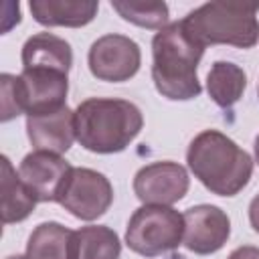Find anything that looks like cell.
<instances>
[{"label": "cell", "instance_id": "obj_1", "mask_svg": "<svg viewBox=\"0 0 259 259\" xmlns=\"http://www.w3.org/2000/svg\"><path fill=\"white\" fill-rule=\"evenodd\" d=\"M204 47L182 26V20L166 24L152 38V81L156 91L170 101H188L200 95L198 63Z\"/></svg>", "mask_w": 259, "mask_h": 259}, {"label": "cell", "instance_id": "obj_2", "mask_svg": "<svg viewBox=\"0 0 259 259\" xmlns=\"http://www.w3.org/2000/svg\"><path fill=\"white\" fill-rule=\"evenodd\" d=\"M186 162L194 178L217 196L239 194L253 176V158L219 130H204L190 142Z\"/></svg>", "mask_w": 259, "mask_h": 259}, {"label": "cell", "instance_id": "obj_3", "mask_svg": "<svg viewBox=\"0 0 259 259\" xmlns=\"http://www.w3.org/2000/svg\"><path fill=\"white\" fill-rule=\"evenodd\" d=\"M144 115L127 99L89 97L75 109L77 142L95 154L123 152L142 132Z\"/></svg>", "mask_w": 259, "mask_h": 259}, {"label": "cell", "instance_id": "obj_4", "mask_svg": "<svg viewBox=\"0 0 259 259\" xmlns=\"http://www.w3.org/2000/svg\"><path fill=\"white\" fill-rule=\"evenodd\" d=\"M259 2H206L182 18L186 32L204 49L208 45H231L251 49L259 40Z\"/></svg>", "mask_w": 259, "mask_h": 259}, {"label": "cell", "instance_id": "obj_5", "mask_svg": "<svg viewBox=\"0 0 259 259\" xmlns=\"http://www.w3.org/2000/svg\"><path fill=\"white\" fill-rule=\"evenodd\" d=\"M184 239V214L172 206L142 204L134 210L125 229V245L142 257H158L174 251Z\"/></svg>", "mask_w": 259, "mask_h": 259}, {"label": "cell", "instance_id": "obj_6", "mask_svg": "<svg viewBox=\"0 0 259 259\" xmlns=\"http://www.w3.org/2000/svg\"><path fill=\"white\" fill-rule=\"evenodd\" d=\"M87 65L95 79L107 83H123L140 71L142 51L140 45L125 34H103L91 45Z\"/></svg>", "mask_w": 259, "mask_h": 259}, {"label": "cell", "instance_id": "obj_7", "mask_svg": "<svg viewBox=\"0 0 259 259\" xmlns=\"http://www.w3.org/2000/svg\"><path fill=\"white\" fill-rule=\"evenodd\" d=\"M113 202L109 178L93 168H73L59 204L75 219L95 221L103 217Z\"/></svg>", "mask_w": 259, "mask_h": 259}, {"label": "cell", "instance_id": "obj_8", "mask_svg": "<svg viewBox=\"0 0 259 259\" xmlns=\"http://www.w3.org/2000/svg\"><path fill=\"white\" fill-rule=\"evenodd\" d=\"M190 188L188 172L178 162H152L134 176V192L144 204L170 206L186 196Z\"/></svg>", "mask_w": 259, "mask_h": 259}, {"label": "cell", "instance_id": "obj_9", "mask_svg": "<svg viewBox=\"0 0 259 259\" xmlns=\"http://www.w3.org/2000/svg\"><path fill=\"white\" fill-rule=\"evenodd\" d=\"M18 93L26 117L59 111L67 105L69 75L51 69H22L18 75Z\"/></svg>", "mask_w": 259, "mask_h": 259}, {"label": "cell", "instance_id": "obj_10", "mask_svg": "<svg viewBox=\"0 0 259 259\" xmlns=\"http://www.w3.org/2000/svg\"><path fill=\"white\" fill-rule=\"evenodd\" d=\"M71 172L73 166L65 158L40 150L26 154L18 166L22 182L30 188L38 202H59Z\"/></svg>", "mask_w": 259, "mask_h": 259}, {"label": "cell", "instance_id": "obj_11", "mask_svg": "<svg viewBox=\"0 0 259 259\" xmlns=\"http://www.w3.org/2000/svg\"><path fill=\"white\" fill-rule=\"evenodd\" d=\"M231 237L229 214L214 204H196L184 212L182 245L196 255H210L225 247Z\"/></svg>", "mask_w": 259, "mask_h": 259}, {"label": "cell", "instance_id": "obj_12", "mask_svg": "<svg viewBox=\"0 0 259 259\" xmlns=\"http://www.w3.org/2000/svg\"><path fill=\"white\" fill-rule=\"evenodd\" d=\"M26 136L34 150L65 154L71 146L75 136V111L67 105L59 111L45 113V115H30L26 117Z\"/></svg>", "mask_w": 259, "mask_h": 259}, {"label": "cell", "instance_id": "obj_13", "mask_svg": "<svg viewBox=\"0 0 259 259\" xmlns=\"http://www.w3.org/2000/svg\"><path fill=\"white\" fill-rule=\"evenodd\" d=\"M20 59L22 69H51L69 75L73 67L71 45L53 32H36L28 36L22 45Z\"/></svg>", "mask_w": 259, "mask_h": 259}, {"label": "cell", "instance_id": "obj_14", "mask_svg": "<svg viewBox=\"0 0 259 259\" xmlns=\"http://www.w3.org/2000/svg\"><path fill=\"white\" fill-rule=\"evenodd\" d=\"M32 18L42 26L79 28L89 24L99 10L95 0H30Z\"/></svg>", "mask_w": 259, "mask_h": 259}, {"label": "cell", "instance_id": "obj_15", "mask_svg": "<svg viewBox=\"0 0 259 259\" xmlns=\"http://www.w3.org/2000/svg\"><path fill=\"white\" fill-rule=\"evenodd\" d=\"M2 223H20L28 219L36 206V196L30 192V188L22 182L20 174L12 168L10 158L2 156Z\"/></svg>", "mask_w": 259, "mask_h": 259}, {"label": "cell", "instance_id": "obj_16", "mask_svg": "<svg viewBox=\"0 0 259 259\" xmlns=\"http://www.w3.org/2000/svg\"><path fill=\"white\" fill-rule=\"evenodd\" d=\"M121 241L105 225H89L73 231L71 259H119Z\"/></svg>", "mask_w": 259, "mask_h": 259}, {"label": "cell", "instance_id": "obj_17", "mask_svg": "<svg viewBox=\"0 0 259 259\" xmlns=\"http://www.w3.org/2000/svg\"><path fill=\"white\" fill-rule=\"evenodd\" d=\"M247 89L245 71L231 61L212 63L206 75V91L208 97L223 109H231Z\"/></svg>", "mask_w": 259, "mask_h": 259}, {"label": "cell", "instance_id": "obj_18", "mask_svg": "<svg viewBox=\"0 0 259 259\" xmlns=\"http://www.w3.org/2000/svg\"><path fill=\"white\" fill-rule=\"evenodd\" d=\"M71 237H73V231L57 221L40 223L28 237L26 257L28 259H71Z\"/></svg>", "mask_w": 259, "mask_h": 259}, {"label": "cell", "instance_id": "obj_19", "mask_svg": "<svg viewBox=\"0 0 259 259\" xmlns=\"http://www.w3.org/2000/svg\"><path fill=\"white\" fill-rule=\"evenodd\" d=\"M111 8L127 22L142 28L162 30L168 24V4L160 0H111Z\"/></svg>", "mask_w": 259, "mask_h": 259}, {"label": "cell", "instance_id": "obj_20", "mask_svg": "<svg viewBox=\"0 0 259 259\" xmlns=\"http://www.w3.org/2000/svg\"><path fill=\"white\" fill-rule=\"evenodd\" d=\"M0 119L6 123L10 119H14L16 115L22 113V105H20V93H18V75H10V73H2L0 75Z\"/></svg>", "mask_w": 259, "mask_h": 259}, {"label": "cell", "instance_id": "obj_21", "mask_svg": "<svg viewBox=\"0 0 259 259\" xmlns=\"http://www.w3.org/2000/svg\"><path fill=\"white\" fill-rule=\"evenodd\" d=\"M227 259H259V247H253V245L237 247Z\"/></svg>", "mask_w": 259, "mask_h": 259}, {"label": "cell", "instance_id": "obj_22", "mask_svg": "<svg viewBox=\"0 0 259 259\" xmlns=\"http://www.w3.org/2000/svg\"><path fill=\"white\" fill-rule=\"evenodd\" d=\"M249 223H251L253 231L259 233V194H257V196L251 200V204H249Z\"/></svg>", "mask_w": 259, "mask_h": 259}, {"label": "cell", "instance_id": "obj_23", "mask_svg": "<svg viewBox=\"0 0 259 259\" xmlns=\"http://www.w3.org/2000/svg\"><path fill=\"white\" fill-rule=\"evenodd\" d=\"M253 150H255V162L259 164V134L255 138V144H253Z\"/></svg>", "mask_w": 259, "mask_h": 259}, {"label": "cell", "instance_id": "obj_24", "mask_svg": "<svg viewBox=\"0 0 259 259\" xmlns=\"http://www.w3.org/2000/svg\"><path fill=\"white\" fill-rule=\"evenodd\" d=\"M6 259H28L26 255H10V257H6Z\"/></svg>", "mask_w": 259, "mask_h": 259}, {"label": "cell", "instance_id": "obj_25", "mask_svg": "<svg viewBox=\"0 0 259 259\" xmlns=\"http://www.w3.org/2000/svg\"><path fill=\"white\" fill-rule=\"evenodd\" d=\"M257 93H259V87H257Z\"/></svg>", "mask_w": 259, "mask_h": 259}]
</instances>
